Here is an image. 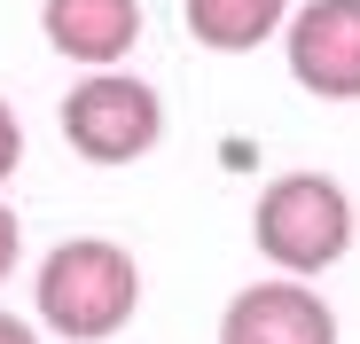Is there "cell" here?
<instances>
[{"instance_id":"6da1fadb","label":"cell","mask_w":360,"mask_h":344,"mask_svg":"<svg viewBox=\"0 0 360 344\" xmlns=\"http://www.w3.org/2000/svg\"><path fill=\"white\" fill-rule=\"evenodd\" d=\"M32 305H39V329H55L63 344H110L141 313V266L110 235H63L39 258Z\"/></svg>"},{"instance_id":"8992f818","label":"cell","mask_w":360,"mask_h":344,"mask_svg":"<svg viewBox=\"0 0 360 344\" xmlns=\"http://www.w3.org/2000/svg\"><path fill=\"white\" fill-rule=\"evenodd\" d=\"M47 47L79 71H110L141 47V0H39Z\"/></svg>"},{"instance_id":"30bf717a","label":"cell","mask_w":360,"mask_h":344,"mask_svg":"<svg viewBox=\"0 0 360 344\" xmlns=\"http://www.w3.org/2000/svg\"><path fill=\"white\" fill-rule=\"evenodd\" d=\"M0 344H39V329L24 313H0Z\"/></svg>"},{"instance_id":"52a82bcc","label":"cell","mask_w":360,"mask_h":344,"mask_svg":"<svg viewBox=\"0 0 360 344\" xmlns=\"http://www.w3.org/2000/svg\"><path fill=\"white\" fill-rule=\"evenodd\" d=\"M180 16H188V39L212 47V55H251L282 32L290 0H180Z\"/></svg>"},{"instance_id":"5b68a950","label":"cell","mask_w":360,"mask_h":344,"mask_svg":"<svg viewBox=\"0 0 360 344\" xmlns=\"http://www.w3.org/2000/svg\"><path fill=\"white\" fill-rule=\"evenodd\" d=\"M219 344H337V313L314 282H251L219 313Z\"/></svg>"},{"instance_id":"9c48e42d","label":"cell","mask_w":360,"mask_h":344,"mask_svg":"<svg viewBox=\"0 0 360 344\" xmlns=\"http://www.w3.org/2000/svg\"><path fill=\"white\" fill-rule=\"evenodd\" d=\"M16 258H24V219H16L8 204H0V282L16 274Z\"/></svg>"},{"instance_id":"7a4b0ae2","label":"cell","mask_w":360,"mask_h":344,"mask_svg":"<svg viewBox=\"0 0 360 344\" xmlns=\"http://www.w3.org/2000/svg\"><path fill=\"white\" fill-rule=\"evenodd\" d=\"M352 196L337 172H274V180L259 188L251 204V243L274 274H297V282H314L329 274L345 251H352Z\"/></svg>"},{"instance_id":"277c9868","label":"cell","mask_w":360,"mask_h":344,"mask_svg":"<svg viewBox=\"0 0 360 344\" xmlns=\"http://www.w3.org/2000/svg\"><path fill=\"white\" fill-rule=\"evenodd\" d=\"M274 39L314 102H360V0H306L282 16Z\"/></svg>"},{"instance_id":"ba28073f","label":"cell","mask_w":360,"mask_h":344,"mask_svg":"<svg viewBox=\"0 0 360 344\" xmlns=\"http://www.w3.org/2000/svg\"><path fill=\"white\" fill-rule=\"evenodd\" d=\"M16 164H24V118H16V102L0 94V180H8Z\"/></svg>"},{"instance_id":"3957f363","label":"cell","mask_w":360,"mask_h":344,"mask_svg":"<svg viewBox=\"0 0 360 344\" xmlns=\"http://www.w3.org/2000/svg\"><path fill=\"white\" fill-rule=\"evenodd\" d=\"M63 141H71L86 164H141V157L165 141V94H157L149 79H134L126 63L86 71V79L63 94Z\"/></svg>"}]
</instances>
